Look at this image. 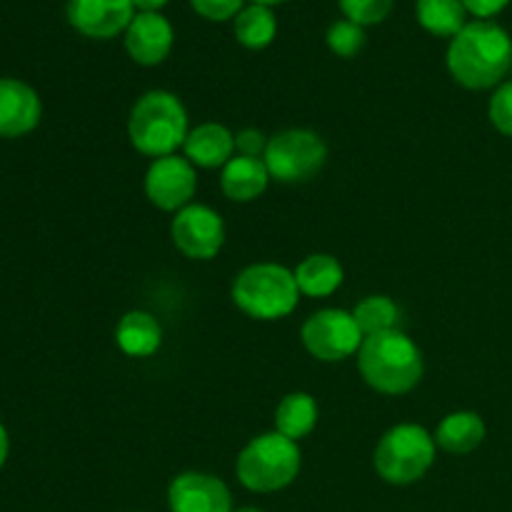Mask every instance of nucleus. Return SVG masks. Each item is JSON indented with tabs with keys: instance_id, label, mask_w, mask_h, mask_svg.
Instances as JSON below:
<instances>
[{
	"instance_id": "6ab92c4d",
	"label": "nucleus",
	"mask_w": 512,
	"mask_h": 512,
	"mask_svg": "<svg viewBox=\"0 0 512 512\" xmlns=\"http://www.w3.org/2000/svg\"><path fill=\"white\" fill-rule=\"evenodd\" d=\"M293 273L300 295H308V298H328L343 285L345 278L340 260L328 253L308 255L305 260H300Z\"/></svg>"
},
{
	"instance_id": "7ed1b4c3",
	"label": "nucleus",
	"mask_w": 512,
	"mask_h": 512,
	"mask_svg": "<svg viewBox=\"0 0 512 512\" xmlns=\"http://www.w3.org/2000/svg\"><path fill=\"white\" fill-rule=\"evenodd\" d=\"M188 133V110L175 93L148 90L135 100L128 118V138L138 153L155 160L175 155Z\"/></svg>"
},
{
	"instance_id": "dca6fc26",
	"label": "nucleus",
	"mask_w": 512,
	"mask_h": 512,
	"mask_svg": "<svg viewBox=\"0 0 512 512\" xmlns=\"http://www.w3.org/2000/svg\"><path fill=\"white\" fill-rule=\"evenodd\" d=\"M270 180L273 178H270L268 165H265L263 158L235 155L223 168L220 188H223L225 198L235 200V203H253L268 190Z\"/></svg>"
},
{
	"instance_id": "5701e85b",
	"label": "nucleus",
	"mask_w": 512,
	"mask_h": 512,
	"mask_svg": "<svg viewBox=\"0 0 512 512\" xmlns=\"http://www.w3.org/2000/svg\"><path fill=\"white\" fill-rule=\"evenodd\" d=\"M353 318L365 338L380 333H390L398 323V305L388 295H368L353 308Z\"/></svg>"
},
{
	"instance_id": "1a4fd4ad",
	"label": "nucleus",
	"mask_w": 512,
	"mask_h": 512,
	"mask_svg": "<svg viewBox=\"0 0 512 512\" xmlns=\"http://www.w3.org/2000/svg\"><path fill=\"white\" fill-rule=\"evenodd\" d=\"M170 238L185 258L213 260L225 245V223L220 213L208 205L190 203L188 208L175 213Z\"/></svg>"
},
{
	"instance_id": "0eeeda50",
	"label": "nucleus",
	"mask_w": 512,
	"mask_h": 512,
	"mask_svg": "<svg viewBox=\"0 0 512 512\" xmlns=\"http://www.w3.org/2000/svg\"><path fill=\"white\" fill-rule=\"evenodd\" d=\"M263 160L270 178L278 183H308L323 170L328 160V145L313 130H280L268 140Z\"/></svg>"
},
{
	"instance_id": "7c9ffc66",
	"label": "nucleus",
	"mask_w": 512,
	"mask_h": 512,
	"mask_svg": "<svg viewBox=\"0 0 512 512\" xmlns=\"http://www.w3.org/2000/svg\"><path fill=\"white\" fill-rule=\"evenodd\" d=\"M8 450H10L8 433H5V428H3V425H0V468H3L5 460H8Z\"/></svg>"
},
{
	"instance_id": "b1692460",
	"label": "nucleus",
	"mask_w": 512,
	"mask_h": 512,
	"mask_svg": "<svg viewBox=\"0 0 512 512\" xmlns=\"http://www.w3.org/2000/svg\"><path fill=\"white\" fill-rule=\"evenodd\" d=\"M328 48L340 58H353L365 48V30L363 25L353 23V20H335L328 28Z\"/></svg>"
},
{
	"instance_id": "393cba45",
	"label": "nucleus",
	"mask_w": 512,
	"mask_h": 512,
	"mask_svg": "<svg viewBox=\"0 0 512 512\" xmlns=\"http://www.w3.org/2000/svg\"><path fill=\"white\" fill-rule=\"evenodd\" d=\"M338 3L343 8L345 18L365 28V25H375L388 18L395 0H338Z\"/></svg>"
},
{
	"instance_id": "bb28decb",
	"label": "nucleus",
	"mask_w": 512,
	"mask_h": 512,
	"mask_svg": "<svg viewBox=\"0 0 512 512\" xmlns=\"http://www.w3.org/2000/svg\"><path fill=\"white\" fill-rule=\"evenodd\" d=\"M190 5L208 20H230L243 10V0H190Z\"/></svg>"
},
{
	"instance_id": "f8f14e48",
	"label": "nucleus",
	"mask_w": 512,
	"mask_h": 512,
	"mask_svg": "<svg viewBox=\"0 0 512 512\" xmlns=\"http://www.w3.org/2000/svg\"><path fill=\"white\" fill-rule=\"evenodd\" d=\"M170 512H233L228 485L208 473H183L170 483Z\"/></svg>"
},
{
	"instance_id": "412c9836",
	"label": "nucleus",
	"mask_w": 512,
	"mask_h": 512,
	"mask_svg": "<svg viewBox=\"0 0 512 512\" xmlns=\"http://www.w3.org/2000/svg\"><path fill=\"white\" fill-rule=\"evenodd\" d=\"M415 15L418 23L438 38H455L468 25L463 0H418Z\"/></svg>"
},
{
	"instance_id": "a211bd4d",
	"label": "nucleus",
	"mask_w": 512,
	"mask_h": 512,
	"mask_svg": "<svg viewBox=\"0 0 512 512\" xmlns=\"http://www.w3.org/2000/svg\"><path fill=\"white\" fill-rule=\"evenodd\" d=\"M115 340L130 358H150L153 353H158L160 343H163V328L155 315L145 313V310H130L120 318Z\"/></svg>"
},
{
	"instance_id": "423d86ee",
	"label": "nucleus",
	"mask_w": 512,
	"mask_h": 512,
	"mask_svg": "<svg viewBox=\"0 0 512 512\" xmlns=\"http://www.w3.org/2000/svg\"><path fill=\"white\" fill-rule=\"evenodd\" d=\"M435 438L425 428L403 423L390 428L375 448L373 465L390 485H413L425 478L435 463Z\"/></svg>"
},
{
	"instance_id": "f257e3e1",
	"label": "nucleus",
	"mask_w": 512,
	"mask_h": 512,
	"mask_svg": "<svg viewBox=\"0 0 512 512\" xmlns=\"http://www.w3.org/2000/svg\"><path fill=\"white\" fill-rule=\"evenodd\" d=\"M512 68V38L493 20H473L448 48V70L468 90H488L503 83Z\"/></svg>"
},
{
	"instance_id": "2f4dec72",
	"label": "nucleus",
	"mask_w": 512,
	"mask_h": 512,
	"mask_svg": "<svg viewBox=\"0 0 512 512\" xmlns=\"http://www.w3.org/2000/svg\"><path fill=\"white\" fill-rule=\"evenodd\" d=\"M253 3L255 5H268V8H270V5H280V3H285V0H253Z\"/></svg>"
},
{
	"instance_id": "20e7f679",
	"label": "nucleus",
	"mask_w": 512,
	"mask_h": 512,
	"mask_svg": "<svg viewBox=\"0 0 512 512\" xmlns=\"http://www.w3.org/2000/svg\"><path fill=\"white\" fill-rule=\"evenodd\" d=\"M230 295L233 303L250 318L280 320L298 308L300 290L295 273L285 265L255 263L235 278Z\"/></svg>"
},
{
	"instance_id": "cd10ccee",
	"label": "nucleus",
	"mask_w": 512,
	"mask_h": 512,
	"mask_svg": "<svg viewBox=\"0 0 512 512\" xmlns=\"http://www.w3.org/2000/svg\"><path fill=\"white\" fill-rule=\"evenodd\" d=\"M268 140L270 138H265L260 130L245 128L235 135V150H238V155H248V158H263Z\"/></svg>"
},
{
	"instance_id": "f3484780",
	"label": "nucleus",
	"mask_w": 512,
	"mask_h": 512,
	"mask_svg": "<svg viewBox=\"0 0 512 512\" xmlns=\"http://www.w3.org/2000/svg\"><path fill=\"white\" fill-rule=\"evenodd\" d=\"M485 420L480 418L473 410H458V413H450L440 420V425L435 428V445L443 448L450 455H468L475 448H480L485 440Z\"/></svg>"
},
{
	"instance_id": "39448f33",
	"label": "nucleus",
	"mask_w": 512,
	"mask_h": 512,
	"mask_svg": "<svg viewBox=\"0 0 512 512\" xmlns=\"http://www.w3.org/2000/svg\"><path fill=\"white\" fill-rule=\"evenodd\" d=\"M300 465L303 458L298 443L273 430L253 438L240 450L235 470L240 483L253 493H275L298 478Z\"/></svg>"
},
{
	"instance_id": "9b49d317",
	"label": "nucleus",
	"mask_w": 512,
	"mask_h": 512,
	"mask_svg": "<svg viewBox=\"0 0 512 512\" xmlns=\"http://www.w3.org/2000/svg\"><path fill=\"white\" fill-rule=\"evenodd\" d=\"M135 8L130 0H68V20L88 38L108 40L128 30Z\"/></svg>"
},
{
	"instance_id": "2eb2a0df",
	"label": "nucleus",
	"mask_w": 512,
	"mask_h": 512,
	"mask_svg": "<svg viewBox=\"0 0 512 512\" xmlns=\"http://www.w3.org/2000/svg\"><path fill=\"white\" fill-rule=\"evenodd\" d=\"M183 153L195 168H225L235 158V133L220 123H200L185 138Z\"/></svg>"
},
{
	"instance_id": "c756f323",
	"label": "nucleus",
	"mask_w": 512,
	"mask_h": 512,
	"mask_svg": "<svg viewBox=\"0 0 512 512\" xmlns=\"http://www.w3.org/2000/svg\"><path fill=\"white\" fill-rule=\"evenodd\" d=\"M130 3H133V8H138L140 13H158L168 0H130Z\"/></svg>"
},
{
	"instance_id": "473e14b6",
	"label": "nucleus",
	"mask_w": 512,
	"mask_h": 512,
	"mask_svg": "<svg viewBox=\"0 0 512 512\" xmlns=\"http://www.w3.org/2000/svg\"><path fill=\"white\" fill-rule=\"evenodd\" d=\"M238 512H263V510H258V508H243V510H238Z\"/></svg>"
},
{
	"instance_id": "ddd939ff",
	"label": "nucleus",
	"mask_w": 512,
	"mask_h": 512,
	"mask_svg": "<svg viewBox=\"0 0 512 512\" xmlns=\"http://www.w3.org/2000/svg\"><path fill=\"white\" fill-rule=\"evenodd\" d=\"M173 25L160 13H138L125 30V50L138 65H158L173 48Z\"/></svg>"
},
{
	"instance_id": "4be33fe9",
	"label": "nucleus",
	"mask_w": 512,
	"mask_h": 512,
	"mask_svg": "<svg viewBox=\"0 0 512 512\" xmlns=\"http://www.w3.org/2000/svg\"><path fill=\"white\" fill-rule=\"evenodd\" d=\"M278 33V20L268 5H248L235 15V38L250 50L268 48Z\"/></svg>"
},
{
	"instance_id": "aec40b11",
	"label": "nucleus",
	"mask_w": 512,
	"mask_h": 512,
	"mask_svg": "<svg viewBox=\"0 0 512 512\" xmlns=\"http://www.w3.org/2000/svg\"><path fill=\"white\" fill-rule=\"evenodd\" d=\"M318 425V403L310 393H290L275 408V430L290 440H303Z\"/></svg>"
},
{
	"instance_id": "4468645a",
	"label": "nucleus",
	"mask_w": 512,
	"mask_h": 512,
	"mask_svg": "<svg viewBox=\"0 0 512 512\" xmlns=\"http://www.w3.org/2000/svg\"><path fill=\"white\" fill-rule=\"evenodd\" d=\"M40 105L38 93L28 83L15 78H0V138H20L38 128Z\"/></svg>"
},
{
	"instance_id": "f03ea898",
	"label": "nucleus",
	"mask_w": 512,
	"mask_h": 512,
	"mask_svg": "<svg viewBox=\"0 0 512 512\" xmlns=\"http://www.w3.org/2000/svg\"><path fill=\"white\" fill-rule=\"evenodd\" d=\"M365 383L383 395H405L423 380V353L400 330L370 335L358 350Z\"/></svg>"
},
{
	"instance_id": "6e6552de",
	"label": "nucleus",
	"mask_w": 512,
	"mask_h": 512,
	"mask_svg": "<svg viewBox=\"0 0 512 512\" xmlns=\"http://www.w3.org/2000/svg\"><path fill=\"white\" fill-rule=\"evenodd\" d=\"M305 350L323 363H338L360 350L365 335L360 333L353 313L338 308H325L310 315L300 330Z\"/></svg>"
},
{
	"instance_id": "9d476101",
	"label": "nucleus",
	"mask_w": 512,
	"mask_h": 512,
	"mask_svg": "<svg viewBox=\"0 0 512 512\" xmlns=\"http://www.w3.org/2000/svg\"><path fill=\"white\" fill-rule=\"evenodd\" d=\"M198 190V173L188 158L165 155L153 160V165L145 173V195L155 208L165 213H178L188 208Z\"/></svg>"
},
{
	"instance_id": "a878e982",
	"label": "nucleus",
	"mask_w": 512,
	"mask_h": 512,
	"mask_svg": "<svg viewBox=\"0 0 512 512\" xmlns=\"http://www.w3.org/2000/svg\"><path fill=\"white\" fill-rule=\"evenodd\" d=\"M488 118L495 125V130L512 138V80L500 83L493 93L488 105Z\"/></svg>"
},
{
	"instance_id": "c85d7f7f",
	"label": "nucleus",
	"mask_w": 512,
	"mask_h": 512,
	"mask_svg": "<svg viewBox=\"0 0 512 512\" xmlns=\"http://www.w3.org/2000/svg\"><path fill=\"white\" fill-rule=\"evenodd\" d=\"M465 10L473 13L478 20H488L493 15L503 13L505 8L510 5V0H463Z\"/></svg>"
}]
</instances>
